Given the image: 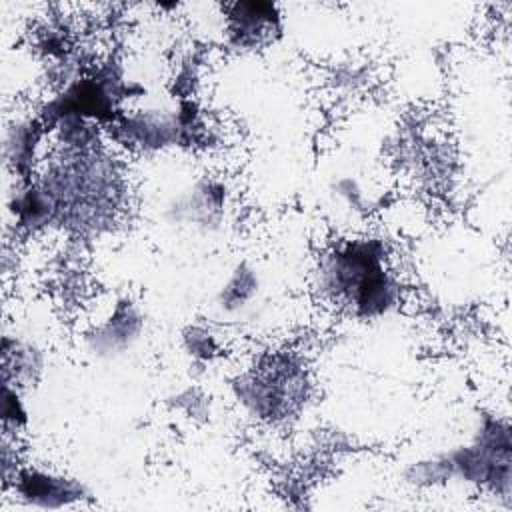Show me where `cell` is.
<instances>
[{"instance_id":"cell-1","label":"cell","mask_w":512,"mask_h":512,"mask_svg":"<svg viewBox=\"0 0 512 512\" xmlns=\"http://www.w3.org/2000/svg\"><path fill=\"white\" fill-rule=\"evenodd\" d=\"M312 288L326 302L360 322L382 320L402 300L400 274L384 238L356 232L328 246L312 268Z\"/></svg>"},{"instance_id":"cell-2","label":"cell","mask_w":512,"mask_h":512,"mask_svg":"<svg viewBox=\"0 0 512 512\" xmlns=\"http://www.w3.org/2000/svg\"><path fill=\"white\" fill-rule=\"evenodd\" d=\"M454 480L500 498L512 492V432L504 418L482 414L466 444L446 452Z\"/></svg>"},{"instance_id":"cell-3","label":"cell","mask_w":512,"mask_h":512,"mask_svg":"<svg viewBox=\"0 0 512 512\" xmlns=\"http://www.w3.org/2000/svg\"><path fill=\"white\" fill-rule=\"evenodd\" d=\"M234 396L254 420L282 422L306 402L308 376L292 356H272L234 382Z\"/></svg>"},{"instance_id":"cell-4","label":"cell","mask_w":512,"mask_h":512,"mask_svg":"<svg viewBox=\"0 0 512 512\" xmlns=\"http://www.w3.org/2000/svg\"><path fill=\"white\" fill-rule=\"evenodd\" d=\"M160 216L178 230L204 238L216 236L230 216V190L222 178L196 176L164 202Z\"/></svg>"},{"instance_id":"cell-5","label":"cell","mask_w":512,"mask_h":512,"mask_svg":"<svg viewBox=\"0 0 512 512\" xmlns=\"http://www.w3.org/2000/svg\"><path fill=\"white\" fill-rule=\"evenodd\" d=\"M4 490H10L20 506L32 510L74 508L90 496L78 478L34 464H18L4 480Z\"/></svg>"},{"instance_id":"cell-6","label":"cell","mask_w":512,"mask_h":512,"mask_svg":"<svg viewBox=\"0 0 512 512\" xmlns=\"http://www.w3.org/2000/svg\"><path fill=\"white\" fill-rule=\"evenodd\" d=\"M144 334V314L130 298H116L100 320L84 332V346L96 358L128 354Z\"/></svg>"},{"instance_id":"cell-7","label":"cell","mask_w":512,"mask_h":512,"mask_svg":"<svg viewBox=\"0 0 512 512\" xmlns=\"http://www.w3.org/2000/svg\"><path fill=\"white\" fill-rule=\"evenodd\" d=\"M224 36L232 48L258 50L272 44L282 32L278 4L266 0H240L222 6Z\"/></svg>"},{"instance_id":"cell-8","label":"cell","mask_w":512,"mask_h":512,"mask_svg":"<svg viewBox=\"0 0 512 512\" xmlns=\"http://www.w3.org/2000/svg\"><path fill=\"white\" fill-rule=\"evenodd\" d=\"M48 140V128L38 112L14 116L6 122L2 136V152L6 168L14 174L16 182L32 180L38 174L42 150Z\"/></svg>"},{"instance_id":"cell-9","label":"cell","mask_w":512,"mask_h":512,"mask_svg":"<svg viewBox=\"0 0 512 512\" xmlns=\"http://www.w3.org/2000/svg\"><path fill=\"white\" fill-rule=\"evenodd\" d=\"M264 280L262 272L250 260H238L224 274L214 298L212 308L222 320H246L262 304Z\"/></svg>"},{"instance_id":"cell-10","label":"cell","mask_w":512,"mask_h":512,"mask_svg":"<svg viewBox=\"0 0 512 512\" xmlns=\"http://www.w3.org/2000/svg\"><path fill=\"white\" fill-rule=\"evenodd\" d=\"M2 356V382L26 390L38 382L44 372L46 356L42 346L22 334L4 332L0 342Z\"/></svg>"},{"instance_id":"cell-11","label":"cell","mask_w":512,"mask_h":512,"mask_svg":"<svg viewBox=\"0 0 512 512\" xmlns=\"http://www.w3.org/2000/svg\"><path fill=\"white\" fill-rule=\"evenodd\" d=\"M404 480L414 488H440L454 482V472L446 452L424 456L404 470Z\"/></svg>"},{"instance_id":"cell-12","label":"cell","mask_w":512,"mask_h":512,"mask_svg":"<svg viewBox=\"0 0 512 512\" xmlns=\"http://www.w3.org/2000/svg\"><path fill=\"white\" fill-rule=\"evenodd\" d=\"M22 392L24 390L18 386L2 382V436L10 440H16V434H20L28 424V410Z\"/></svg>"},{"instance_id":"cell-13","label":"cell","mask_w":512,"mask_h":512,"mask_svg":"<svg viewBox=\"0 0 512 512\" xmlns=\"http://www.w3.org/2000/svg\"><path fill=\"white\" fill-rule=\"evenodd\" d=\"M182 340H184L186 352L194 360H204V362L212 360L220 350L216 334L206 326H188L182 334Z\"/></svg>"}]
</instances>
